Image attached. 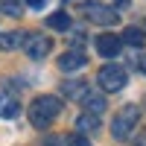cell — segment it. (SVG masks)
I'll list each match as a JSON object with an SVG mask.
<instances>
[{
	"label": "cell",
	"mask_w": 146,
	"mask_h": 146,
	"mask_svg": "<svg viewBox=\"0 0 146 146\" xmlns=\"http://www.w3.org/2000/svg\"><path fill=\"white\" fill-rule=\"evenodd\" d=\"M58 114H62V100H58V96H50V94L35 96L32 105H29V123L35 129H47Z\"/></svg>",
	"instance_id": "cell-1"
},
{
	"label": "cell",
	"mask_w": 146,
	"mask_h": 146,
	"mask_svg": "<svg viewBox=\"0 0 146 146\" xmlns=\"http://www.w3.org/2000/svg\"><path fill=\"white\" fill-rule=\"evenodd\" d=\"M137 123H140V108H137V105H123V108L114 114V123H111L114 140H129V137L137 131Z\"/></svg>",
	"instance_id": "cell-2"
},
{
	"label": "cell",
	"mask_w": 146,
	"mask_h": 146,
	"mask_svg": "<svg viewBox=\"0 0 146 146\" xmlns=\"http://www.w3.org/2000/svg\"><path fill=\"white\" fill-rule=\"evenodd\" d=\"M126 82H129V76H126V70L120 64H105V67H100V73H96V85H100L102 91H108V94L123 91Z\"/></svg>",
	"instance_id": "cell-3"
},
{
	"label": "cell",
	"mask_w": 146,
	"mask_h": 146,
	"mask_svg": "<svg viewBox=\"0 0 146 146\" xmlns=\"http://www.w3.org/2000/svg\"><path fill=\"white\" fill-rule=\"evenodd\" d=\"M85 18H88L91 23H100V27H111V23L120 21V15L105 6V3H96V0H91V3H85Z\"/></svg>",
	"instance_id": "cell-4"
},
{
	"label": "cell",
	"mask_w": 146,
	"mask_h": 146,
	"mask_svg": "<svg viewBox=\"0 0 146 146\" xmlns=\"http://www.w3.org/2000/svg\"><path fill=\"white\" fill-rule=\"evenodd\" d=\"M53 50V41L47 38V35H41V32H27V38H23V53H27L29 58H44L47 53Z\"/></svg>",
	"instance_id": "cell-5"
},
{
	"label": "cell",
	"mask_w": 146,
	"mask_h": 146,
	"mask_svg": "<svg viewBox=\"0 0 146 146\" xmlns=\"http://www.w3.org/2000/svg\"><path fill=\"white\" fill-rule=\"evenodd\" d=\"M120 44H123L120 35H96V53L102 58H114L120 53Z\"/></svg>",
	"instance_id": "cell-6"
},
{
	"label": "cell",
	"mask_w": 146,
	"mask_h": 146,
	"mask_svg": "<svg viewBox=\"0 0 146 146\" xmlns=\"http://www.w3.org/2000/svg\"><path fill=\"white\" fill-rule=\"evenodd\" d=\"M18 114H21V102H18V96L9 94V91L3 88V91H0V117L12 120V117H18Z\"/></svg>",
	"instance_id": "cell-7"
},
{
	"label": "cell",
	"mask_w": 146,
	"mask_h": 146,
	"mask_svg": "<svg viewBox=\"0 0 146 146\" xmlns=\"http://www.w3.org/2000/svg\"><path fill=\"white\" fill-rule=\"evenodd\" d=\"M88 91H91V85L85 79H67V82H62V94L67 96V100H85Z\"/></svg>",
	"instance_id": "cell-8"
},
{
	"label": "cell",
	"mask_w": 146,
	"mask_h": 146,
	"mask_svg": "<svg viewBox=\"0 0 146 146\" xmlns=\"http://www.w3.org/2000/svg\"><path fill=\"white\" fill-rule=\"evenodd\" d=\"M85 64H88V58H85L79 50H67L62 58H58V67H62L64 73H73V70H82Z\"/></svg>",
	"instance_id": "cell-9"
},
{
	"label": "cell",
	"mask_w": 146,
	"mask_h": 146,
	"mask_svg": "<svg viewBox=\"0 0 146 146\" xmlns=\"http://www.w3.org/2000/svg\"><path fill=\"white\" fill-rule=\"evenodd\" d=\"M76 129L82 131V135H96V131H100V114H91V111L79 114V120H76Z\"/></svg>",
	"instance_id": "cell-10"
},
{
	"label": "cell",
	"mask_w": 146,
	"mask_h": 146,
	"mask_svg": "<svg viewBox=\"0 0 146 146\" xmlns=\"http://www.w3.org/2000/svg\"><path fill=\"white\" fill-rule=\"evenodd\" d=\"M23 38H27V32H0V50L23 47Z\"/></svg>",
	"instance_id": "cell-11"
},
{
	"label": "cell",
	"mask_w": 146,
	"mask_h": 146,
	"mask_svg": "<svg viewBox=\"0 0 146 146\" xmlns=\"http://www.w3.org/2000/svg\"><path fill=\"white\" fill-rule=\"evenodd\" d=\"M82 102H85V108H88L91 114H102V111H105V96H102V94H94V91H88Z\"/></svg>",
	"instance_id": "cell-12"
},
{
	"label": "cell",
	"mask_w": 146,
	"mask_h": 146,
	"mask_svg": "<svg viewBox=\"0 0 146 146\" xmlns=\"http://www.w3.org/2000/svg\"><path fill=\"white\" fill-rule=\"evenodd\" d=\"M120 38H123V44H131V47H143V41H146V35L137 29V27H126L123 29V35H120Z\"/></svg>",
	"instance_id": "cell-13"
},
{
	"label": "cell",
	"mask_w": 146,
	"mask_h": 146,
	"mask_svg": "<svg viewBox=\"0 0 146 146\" xmlns=\"http://www.w3.org/2000/svg\"><path fill=\"white\" fill-rule=\"evenodd\" d=\"M0 12L9 18H21L23 15V0H0Z\"/></svg>",
	"instance_id": "cell-14"
},
{
	"label": "cell",
	"mask_w": 146,
	"mask_h": 146,
	"mask_svg": "<svg viewBox=\"0 0 146 146\" xmlns=\"http://www.w3.org/2000/svg\"><path fill=\"white\" fill-rule=\"evenodd\" d=\"M47 27L50 29H70V15L67 12H56V15L47 18Z\"/></svg>",
	"instance_id": "cell-15"
},
{
	"label": "cell",
	"mask_w": 146,
	"mask_h": 146,
	"mask_svg": "<svg viewBox=\"0 0 146 146\" xmlns=\"http://www.w3.org/2000/svg\"><path fill=\"white\" fill-rule=\"evenodd\" d=\"M67 146H91V140H88V135L79 131V135H70L67 137Z\"/></svg>",
	"instance_id": "cell-16"
},
{
	"label": "cell",
	"mask_w": 146,
	"mask_h": 146,
	"mask_svg": "<svg viewBox=\"0 0 146 146\" xmlns=\"http://www.w3.org/2000/svg\"><path fill=\"white\" fill-rule=\"evenodd\" d=\"M23 3H27V6H32V9H41L47 0H23Z\"/></svg>",
	"instance_id": "cell-17"
},
{
	"label": "cell",
	"mask_w": 146,
	"mask_h": 146,
	"mask_svg": "<svg viewBox=\"0 0 146 146\" xmlns=\"http://www.w3.org/2000/svg\"><path fill=\"white\" fill-rule=\"evenodd\" d=\"M135 146H146V129H143V135H140V140H137Z\"/></svg>",
	"instance_id": "cell-18"
},
{
	"label": "cell",
	"mask_w": 146,
	"mask_h": 146,
	"mask_svg": "<svg viewBox=\"0 0 146 146\" xmlns=\"http://www.w3.org/2000/svg\"><path fill=\"white\" fill-rule=\"evenodd\" d=\"M44 146H58V140H56V137H50V140H47Z\"/></svg>",
	"instance_id": "cell-19"
},
{
	"label": "cell",
	"mask_w": 146,
	"mask_h": 146,
	"mask_svg": "<svg viewBox=\"0 0 146 146\" xmlns=\"http://www.w3.org/2000/svg\"><path fill=\"white\" fill-rule=\"evenodd\" d=\"M140 70H143V73H146V56H143V58H140Z\"/></svg>",
	"instance_id": "cell-20"
}]
</instances>
